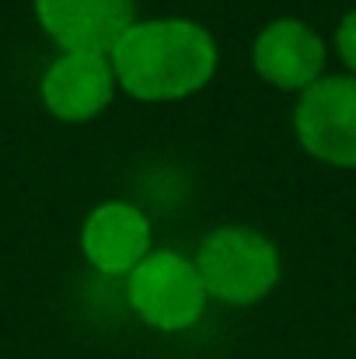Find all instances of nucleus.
<instances>
[{
  "label": "nucleus",
  "instance_id": "obj_6",
  "mask_svg": "<svg viewBox=\"0 0 356 359\" xmlns=\"http://www.w3.org/2000/svg\"><path fill=\"white\" fill-rule=\"evenodd\" d=\"M329 46L325 39L301 18H276L269 21L251 42V67L255 74L279 91H308L315 81L325 77Z\"/></svg>",
  "mask_w": 356,
  "mask_h": 359
},
{
  "label": "nucleus",
  "instance_id": "obj_8",
  "mask_svg": "<svg viewBox=\"0 0 356 359\" xmlns=\"http://www.w3.org/2000/svg\"><path fill=\"white\" fill-rule=\"evenodd\" d=\"M35 18L60 53H112L136 21V0H35Z\"/></svg>",
  "mask_w": 356,
  "mask_h": 359
},
{
  "label": "nucleus",
  "instance_id": "obj_5",
  "mask_svg": "<svg viewBox=\"0 0 356 359\" xmlns=\"http://www.w3.org/2000/svg\"><path fill=\"white\" fill-rule=\"evenodd\" d=\"M116 91L119 81L109 53H60L39 81L46 112L60 122L98 119L112 105Z\"/></svg>",
  "mask_w": 356,
  "mask_h": 359
},
{
  "label": "nucleus",
  "instance_id": "obj_3",
  "mask_svg": "<svg viewBox=\"0 0 356 359\" xmlns=\"http://www.w3.org/2000/svg\"><path fill=\"white\" fill-rule=\"evenodd\" d=\"M206 286L196 272V262L175 248H154L126 276L129 311L154 332L178 335L199 325L206 311Z\"/></svg>",
  "mask_w": 356,
  "mask_h": 359
},
{
  "label": "nucleus",
  "instance_id": "obj_2",
  "mask_svg": "<svg viewBox=\"0 0 356 359\" xmlns=\"http://www.w3.org/2000/svg\"><path fill=\"white\" fill-rule=\"evenodd\" d=\"M192 262L206 286V297L228 307H251L265 300L283 272L279 248L272 244V238L244 224L210 231L199 241Z\"/></svg>",
  "mask_w": 356,
  "mask_h": 359
},
{
  "label": "nucleus",
  "instance_id": "obj_9",
  "mask_svg": "<svg viewBox=\"0 0 356 359\" xmlns=\"http://www.w3.org/2000/svg\"><path fill=\"white\" fill-rule=\"evenodd\" d=\"M336 53L346 63V70L356 77V7L346 11L336 25Z\"/></svg>",
  "mask_w": 356,
  "mask_h": 359
},
{
  "label": "nucleus",
  "instance_id": "obj_4",
  "mask_svg": "<svg viewBox=\"0 0 356 359\" xmlns=\"http://www.w3.org/2000/svg\"><path fill=\"white\" fill-rule=\"evenodd\" d=\"M297 143L322 164L356 171V77L325 74L294 105Z\"/></svg>",
  "mask_w": 356,
  "mask_h": 359
},
{
  "label": "nucleus",
  "instance_id": "obj_1",
  "mask_svg": "<svg viewBox=\"0 0 356 359\" xmlns=\"http://www.w3.org/2000/svg\"><path fill=\"white\" fill-rule=\"evenodd\" d=\"M109 60L119 91L157 105L203 91L220 67V49L213 32L192 18H136Z\"/></svg>",
  "mask_w": 356,
  "mask_h": 359
},
{
  "label": "nucleus",
  "instance_id": "obj_7",
  "mask_svg": "<svg viewBox=\"0 0 356 359\" xmlns=\"http://www.w3.org/2000/svg\"><path fill=\"white\" fill-rule=\"evenodd\" d=\"M81 251L95 272L129 276L154 251L150 217L129 199H105L84 217Z\"/></svg>",
  "mask_w": 356,
  "mask_h": 359
}]
</instances>
